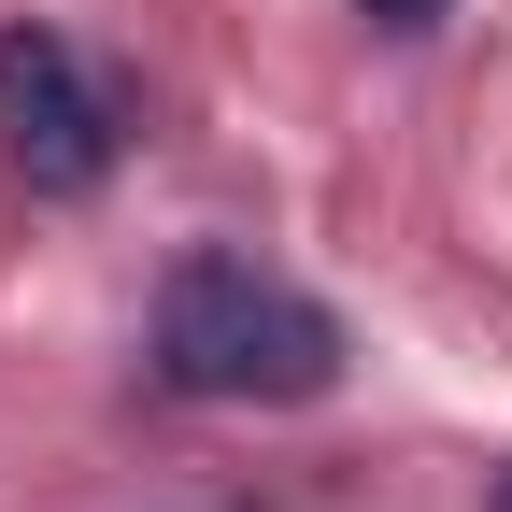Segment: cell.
<instances>
[{
	"mask_svg": "<svg viewBox=\"0 0 512 512\" xmlns=\"http://www.w3.org/2000/svg\"><path fill=\"white\" fill-rule=\"evenodd\" d=\"M143 370L171 399H214V413H299L342 384V313L299 299L285 271H256V256H171Z\"/></svg>",
	"mask_w": 512,
	"mask_h": 512,
	"instance_id": "obj_1",
	"label": "cell"
},
{
	"mask_svg": "<svg viewBox=\"0 0 512 512\" xmlns=\"http://www.w3.org/2000/svg\"><path fill=\"white\" fill-rule=\"evenodd\" d=\"M0 157L29 200H86L128 157V100L86 72L72 29H0Z\"/></svg>",
	"mask_w": 512,
	"mask_h": 512,
	"instance_id": "obj_2",
	"label": "cell"
},
{
	"mask_svg": "<svg viewBox=\"0 0 512 512\" xmlns=\"http://www.w3.org/2000/svg\"><path fill=\"white\" fill-rule=\"evenodd\" d=\"M356 15H384V29H427V15H456V0H356Z\"/></svg>",
	"mask_w": 512,
	"mask_h": 512,
	"instance_id": "obj_3",
	"label": "cell"
},
{
	"mask_svg": "<svg viewBox=\"0 0 512 512\" xmlns=\"http://www.w3.org/2000/svg\"><path fill=\"white\" fill-rule=\"evenodd\" d=\"M484 512H512V470H498V498H484Z\"/></svg>",
	"mask_w": 512,
	"mask_h": 512,
	"instance_id": "obj_4",
	"label": "cell"
}]
</instances>
